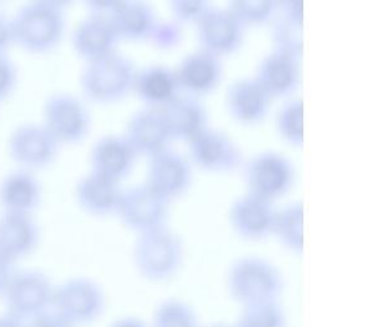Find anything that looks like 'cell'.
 <instances>
[{
    "instance_id": "28",
    "label": "cell",
    "mask_w": 366,
    "mask_h": 327,
    "mask_svg": "<svg viewBox=\"0 0 366 327\" xmlns=\"http://www.w3.org/2000/svg\"><path fill=\"white\" fill-rule=\"evenodd\" d=\"M275 128L282 141L295 149H302L304 132V101L300 97H290L278 110Z\"/></svg>"
},
{
    "instance_id": "39",
    "label": "cell",
    "mask_w": 366,
    "mask_h": 327,
    "mask_svg": "<svg viewBox=\"0 0 366 327\" xmlns=\"http://www.w3.org/2000/svg\"><path fill=\"white\" fill-rule=\"evenodd\" d=\"M26 327H74L61 318V316L56 315L54 311H48L43 315L37 316L26 323Z\"/></svg>"
},
{
    "instance_id": "13",
    "label": "cell",
    "mask_w": 366,
    "mask_h": 327,
    "mask_svg": "<svg viewBox=\"0 0 366 327\" xmlns=\"http://www.w3.org/2000/svg\"><path fill=\"white\" fill-rule=\"evenodd\" d=\"M192 176L189 159L172 149L147 159L145 184L169 203L189 192Z\"/></svg>"
},
{
    "instance_id": "10",
    "label": "cell",
    "mask_w": 366,
    "mask_h": 327,
    "mask_svg": "<svg viewBox=\"0 0 366 327\" xmlns=\"http://www.w3.org/2000/svg\"><path fill=\"white\" fill-rule=\"evenodd\" d=\"M195 29L199 49L219 59L236 54L244 43L246 26L227 6H212Z\"/></svg>"
},
{
    "instance_id": "7",
    "label": "cell",
    "mask_w": 366,
    "mask_h": 327,
    "mask_svg": "<svg viewBox=\"0 0 366 327\" xmlns=\"http://www.w3.org/2000/svg\"><path fill=\"white\" fill-rule=\"evenodd\" d=\"M51 308L72 326L90 325L104 312V291L94 280L72 278L55 286Z\"/></svg>"
},
{
    "instance_id": "34",
    "label": "cell",
    "mask_w": 366,
    "mask_h": 327,
    "mask_svg": "<svg viewBox=\"0 0 366 327\" xmlns=\"http://www.w3.org/2000/svg\"><path fill=\"white\" fill-rule=\"evenodd\" d=\"M19 73L8 54L0 55V103L6 101L16 91Z\"/></svg>"
},
{
    "instance_id": "40",
    "label": "cell",
    "mask_w": 366,
    "mask_h": 327,
    "mask_svg": "<svg viewBox=\"0 0 366 327\" xmlns=\"http://www.w3.org/2000/svg\"><path fill=\"white\" fill-rule=\"evenodd\" d=\"M17 271L19 270L16 268V263L0 256V298L4 297L6 289Z\"/></svg>"
},
{
    "instance_id": "5",
    "label": "cell",
    "mask_w": 366,
    "mask_h": 327,
    "mask_svg": "<svg viewBox=\"0 0 366 327\" xmlns=\"http://www.w3.org/2000/svg\"><path fill=\"white\" fill-rule=\"evenodd\" d=\"M296 178L291 160L281 152H257L244 165L246 193L274 203L292 189Z\"/></svg>"
},
{
    "instance_id": "12",
    "label": "cell",
    "mask_w": 366,
    "mask_h": 327,
    "mask_svg": "<svg viewBox=\"0 0 366 327\" xmlns=\"http://www.w3.org/2000/svg\"><path fill=\"white\" fill-rule=\"evenodd\" d=\"M187 150L191 165L207 173H231L244 163L242 151L233 139L210 127L189 141Z\"/></svg>"
},
{
    "instance_id": "25",
    "label": "cell",
    "mask_w": 366,
    "mask_h": 327,
    "mask_svg": "<svg viewBox=\"0 0 366 327\" xmlns=\"http://www.w3.org/2000/svg\"><path fill=\"white\" fill-rule=\"evenodd\" d=\"M119 41H150L159 24L153 6L147 0H123L109 16Z\"/></svg>"
},
{
    "instance_id": "33",
    "label": "cell",
    "mask_w": 366,
    "mask_h": 327,
    "mask_svg": "<svg viewBox=\"0 0 366 327\" xmlns=\"http://www.w3.org/2000/svg\"><path fill=\"white\" fill-rule=\"evenodd\" d=\"M176 24H194L212 8V0H168Z\"/></svg>"
},
{
    "instance_id": "26",
    "label": "cell",
    "mask_w": 366,
    "mask_h": 327,
    "mask_svg": "<svg viewBox=\"0 0 366 327\" xmlns=\"http://www.w3.org/2000/svg\"><path fill=\"white\" fill-rule=\"evenodd\" d=\"M43 188L36 176L25 169L8 173L0 182V207L3 212L31 215L40 206Z\"/></svg>"
},
{
    "instance_id": "23",
    "label": "cell",
    "mask_w": 366,
    "mask_h": 327,
    "mask_svg": "<svg viewBox=\"0 0 366 327\" xmlns=\"http://www.w3.org/2000/svg\"><path fill=\"white\" fill-rule=\"evenodd\" d=\"M159 110L172 141H182L187 144L209 127L208 111L200 99L181 94Z\"/></svg>"
},
{
    "instance_id": "14",
    "label": "cell",
    "mask_w": 366,
    "mask_h": 327,
    "mask_svg": "<svg viewBox=\"0 0 366 327\" xmlns=\"http://www.w3.org/2000/svg\"><path fill=\"white\" fill-rule=\"evenodd\" d=\"M174 71L181 94L196 99L212 95L223 79L222 59L202 49L186 55Z\"/></svg>"
},
{
    "instance_id": "36",
    "label": "cell",
    "mask_w": 366,
    "mask_h": 327,
    "mask_svg": "<svg viewBox=\"0 0 366 327\" xmlns=\"http://www.w3.org/2000/svg\"><path fill=\"white\" fill-rule=\"evenodd\" d=\"M277 17L304 24V0H277Z\"/></svg>"
},
{
    "instance_id": "30",
    "label": "cell",
    "mask_w": 366,
    "mask_h": 327,
    "mask_svg": "<svg viewBox=\"0 0 366 327\" xmlns=\"http://www.w3.org/2000/svg\"><path fill=\"white\" fill-rule=\"evenodd\" d=\"M153 327H202L195 309L179 299H167L159 304Z\"/></svg>"
},
{
    "instance_id": "38",
    "label": "cell",
    "mask_w": 366,
    "mask_h": 327,
    "mask_svg": "<svg viewBox=\"0 0 366 327\" xmlns=\"http://www.w3.org/2000/svg\"><path fill=\"white\" fill-rule=\"evenodd\" d=\"M90 14L109 17L123 0H81Z\"/></svg>"
},
{
    "instance_id": "19",
    "label": "cell",
    "mask_w": 366,
    "mask_h": 327,
    "mask_svg": "<svg viewBox=\"0 0 366 327\" xmlns=\"http://www.w3.org/2000/svg\"><path fill=\"white\" fill-rule=\"evenodd\" d=\"M137 159L139 156L123 134H107L92 146L90 171L121 183L134 171Z\"/></svg>"
},
{
    "instance_id": "3",
    "label": "cell",
    "mask_w": 366,
    "mask_h": 327,
    "mask_svg": "<svg viewBox=\"0 0 366 327\" xmlns=\"http://www.w3.org/2000/svg\"><path fill=\"white\" fill-rule=\"evenodd\" d=\"M227 289L237 303L277 302L283 291V278L278 267L259 256H244L234 261L227 273Z\"/></svg>"
},
{
    "instance_id": "45",
    "label": "cell",
    "mask_w": 366,
    "mask_h": 327,
    "mask_svg": "<svg viewBox=\"0 0 366 327\" xmlns=\"http://www.w3.org/2000/svg\"><path fill=\"white\" fill-rule=\"evenodd\" d=\"M0 1H6V0H0Z\"/></svg>"
},
{
    "instance_id": "16",
    "label": "cell",
    "mask_w": 366,
    "mask_h": 327,
    "mask_svg": "<svg viewBox=\"0 0 366 327\" xmlns=\"http://www.w3.org/2000/svg\"><path fill=\"white\" fill-rule=\"evenodd\" d=\"M275 208L273 203L244 193L233 201L228 220L233 231L246 241H262L272 236Z\"/></svg>"
},
{
    "instance_id": "9",
    "label": "cell",
    "mask_w": 366,
    "mask_h": 327,
    "mask_svg": "<svg viewBox=\"0 0 366 327\" xmlns=\"http://www.w3.org/2000/svg\"><path fill=\"white\" fill-rule=\"evenodd\" d=\"M61 146L43 123H26L14 128L8 137L6 151L19 169L35 173L54 164Z\"/></svg>"
},
{
    "instance_id": "2",
    "label": "cell",
    "mask_w": 366,
    "mask_h": 327,
    "mask_svg": "<svg viewBox=\"0 0 366 327\" xmlns=\"http://www.w3.org/2000/svg\"><path fill=\"white\" fill-rule=\"evenodd\" d=\"M14 45L32 55L49 54L66 35L64 12L31 0L12 17Z\"/></svg>"
},
{
    "instance_id": "1",
    "label": "cell",
    "mask_w": 366,
    "mask_h": 327,
    "mask_svg": "<svg viewBox=\"0 0 366 327\" xmlns=\"http://www.w3.org/2000/svg\"><path fill=\"white\" fill-rule=\"evenodd\" d=\"M136 68L132 61L114 51L86 61L79 76V87L87 101L98 105L119 103L132 94Z\"/></svg>"
},
{
    "instance_id": "29",
    "label": "cell",
    "mask_w": 366,
    "mask_h": 327,
    "mask_svg": "<svg viewBox=\"0 0 366 327\" xmlns=\"http://www.w3.org/2000/svg\"><path fill=\"white\" fill-rule=\"evenodd\" d=\"M227 8L246 29L270 24L277 16V0H228Z\"/></svg>"
},
{
    "instance_id": "41",
    "label": "cell",
    "mask_w": 366,
    "mask_h": 327,
    "mask_svg": "<svg viewBox=\"0 0 366 327\" xmlns=\"http://www.w3.org/2000/svg\"><path fill=\"white\" fill-rule=\"evenodd\" d=\"M108 327H149L140 318L136 317H121L116 321L112 322Z\"/></svg>"
},
{
    "instance_id": "4",
    "label": "cell",
    "mask_w": 366,
    "mask_h": 327,
    "mask_svg": "<svg viewBox=\"0 0 366 327\" xmlns=\"http://www.w3.org/2000/svg\"><path fill=\"white\" fill-rule=\"evenodd\" d=\"M183 260L182 239L168 226L137 236L134 263L144 279L155 283L171 279L182 267Z\"/></svg>"
},
{
    "instance_id": "32",
    "label": "cell",
    "mask_w": 366,
    "mask_h": 327,
    "mask_svg": "<svg viewBox=\"0 0 366 327\" xmlns=\"http://www.w3.org/2000/svg\"><path fill=\"white\" fill-rule=\"evenodd\" d=\"M272 37L274 49L301 58L302 55V26L277 17L272 21Z\"/></svg>"
},
{
    "instance_id": "22",
    "label": "cell",
    "mask_w": 366,
    "mask_h": 327,
    "mask_svg": "<svg viewBox=\"0 0 366 327\" xmlns=\"http://www.w3.org/2000/svg\"><path fill=\"white\" fill-rule=\"evenodd\" d=\"M132 94L150 109H162L181 95L174 68L152 64L136 69Z\"/></svg>"
},
{
    "instance_id": "44",
    "label": "cell",
    "mask_w": 366,
    "mask_h": 327,
    "mask_svg": "<svg viewBox=\"0 0 366 327\" xmlns=\"http://www.w3.org/2000/svg\"><path fill=\"white\" fill-rule=\"evenodd\" d=\"M207 327H234L233 325H227V323H214V325H209Z\"/></svg>"
},
{
    "instance_id": "11",
    "label": "cell",
    "mask_w": 366,
    "mask_h": 327,
    "mask_svg": "<svg viewBox=\"0 0 366 327\" xmlns=\"http://www.w3.org/2000/svg\"><path fill=\"white\" fill-rule=\"evenodd\" d=\"M116 215L139 236L167 226L169 202L144 183L123 191Z\"/></svg>"
},
{
    "instance_id": "37",
    "label": "cell",
    "mask_w": 366,
    "mask_h": 327,
    "mask_svg": "<svg viewBox=\"0 0 366 327\" xmlns=\"http://www.w3.org/2000/svg\"><path fill=\"white\" fill-rule=\"evenodd\" d=\"M14 45L12 19L6 17V13L0 12V55L8 54L9 49Z\"/></svg>"
},
{
    "instance_id": "24",
    "label": "cell",
    "mask_w": 366,
    "mask_h": 327,
    "mask_svg": "<svg viewBox=\"0 0 366 327\" xmlns=\"http://www.w3.org/2000/svg\"><path fill=\"white\" fill-rule=\"evenodd\" d=\"M122 192L121 183L90 171L76 184L74 198L82 211L104 218L116 215Z\"/></svg>"
},
{
    "instance_id": "35",
    "label": "cell",
    "mask_w": 366,
    "mask_h": 327,
    "mask_svg": "<svg viewBox=\"0 0 366 327\" xmlns=\"http://www.w3.org/2000/svg\"><path fill=\"white\" fill-rule=\"evenodd\" d=\"M179 37H181L179 24L176 22H172V24L159 22L150 41L155 44L158 48H172L177 45Z\"/></svg>"
},
{
    "instance_id": "15",
    "label": "cell",
    "mask_w": 366,
    "mask_h": 327,
    "mask_svg": "<svg viewBox=\"0 0 366 327\" xmlns=\"http://www.w3.org/2000/svg\"><path fill=\"white\" fill-rule=\"evenodd\" d=\"M301 58L273 49L262 58L254 79L272 100L290 99L301 84Z\"/></svg>"
},
{
    "instance_id": "17",
    "label": "cell",
    "mask_w": 366,
    "mask_h": 327,
    "mask_svg": "<svg viewBox=\"0 0 366 327\" xmlns=\"http://www.w3.org/2000/svg\"><path fill=\"white\" fill-rule=\"evenodd\" d=\"M123 136L139 158H153L159 152L171 149L173 142L160 110L150 108H144L131 116Z\"/></svg>"
},
{
    "instance_id": "42",
    "label": "cell",
    "mask_w": 366,
    "mask_h": 327,
    "mask_svg": "<svg viewBox=\"0 0 366 327\" xmlns=\"http://www.w3.org/2000/svg\"><path fill=\"white\" fill-rule=\"evenodd\" d=\"M37 3H41L44 6H51L58 11L64 12L67 8L72 6L76 0H35Z\"/></svg>"
},
{
    "instance_id": "8",
    "label": "cell",
    "mask_w": 366,
    "mask_h": 327,
    "mask_svg": "<svg viewBox=\"0 0 366 327\" xmlns=\"http://www.w3.org/2000/svg\"><path fill=\"white\" fill-rule=\"evenodd\" d=\"M55 286L48 275L37 270L17 271L4 294L6 313L30 321L51 309Z\"/></svg>"
},
{
    "instance_id": "21",
    "label": "cell",
    "mask_w": 366,
    "mask_h": 327,
    "mask_svg": "<svg viewBox=\"0 0 366 327\" xmlns=\"http://www.w3.org/2000/svg\"><path fill=\"white\" fill-rule=\"evenodd\" d=\"M40 242V229L31 215H0V256L17 263L30 256Z\"/></svg>"
},
{
    "instance_id": "43",
    "label": "cell",
    "mask_w": 366,
    "mask_h": 327,
    "mask_svg": "<svg viewBox=\"0 0 366 327\" xmlns=\"http://www.w3.org/2000/svg\"><path fill=\"white\" fill-rule=\"evenodd\" d=\"M0 327H26V322L9 313L0 315Z\"/></svg>"
},
{
    "instance_id": "31",
    "label": "cell",
    "mask_w": 366,
    "mask_h": 327,
    "mask_svg": "<svg viewBox=\"0 0 366 327\" xmlns=\"http://www.w3.org/2000/svg\"><path fill=\"white\" fill-rule=\"evenodd\" d=\"M234 327H286L287 315L277 302L254 304L244 307Z\"/></svg>"
},
{
    "instance_id": "27",
    "label": "cell",
    "mask_w": 366,
    "mask_h": 327,
    "mask_svg": "<svg viewBox=\"0 0 366 327\" xmlns=\"http://www.w3.org/2000/svg\"><path fill=\"white\" fill-rule=\"evenodd\" d=\"M272 236L285 248L301 255L304 251V205L302 202H291L280 210H275L274 224Z\"/></svg>"
},
{
    "instance_id": "18",
    "label": "cell",
    "mask_w": 366,
    "mask_h": 327,
    "mask_svg": "<svg viewBox=\"0 0 366 327\" xmlns=\"http://www.w3.org/2000/svg\"><path fill=\"white\" fill-rule=\"evenodd\" d=\"M272 97L254 77L239 79L226 92V108L233 121L252 127L260 124L269 114Z\"/></svg>"
},
{
    "instance_id": "20",
    "label": "cell",
    "mask_w": 366,
    "mask_h": 327,
    "mask_svg": "<svg viewBox=\"0 0 366 327\" xmlns=\"http://www.w3.org/2000/svg\"><path fill=\"white\" fill-rule=\"evenodd\" d=\"M71 43L76 55L86 63L117 51L119 39L109 17L89 14L74 27Z\"/></svg>"
},
{
    "instance_id": "6",
    "label": "cell",
    "mask_w": 366,
    "mask_h": 327,
    "mask_svg": "<svg viewBox=\"0 0 366 327\" xmlns=\"http://www.w3.org/2000/svg\"><path fill=\"white\" fill-rule=\"evenodd\" d=\"M43 126L59 145H79L90 134L92 114L79 97L56 92L44 104Z\"/></svg>"
}]
</instances>
